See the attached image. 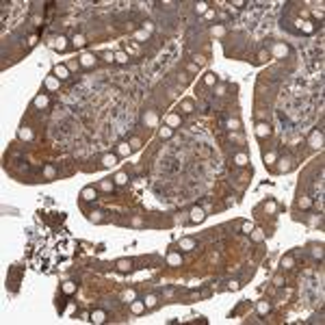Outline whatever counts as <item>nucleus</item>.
<instances>
[{
	"label": "nucleus",
	"instance_id": "nucleus-18",
	"mask_svg": "<svg viewBox=\"0 0 325 325\" xmlns=\"http://www.w3.org/2000/svg\"><path fill=\"white\" fill-rule=\"evenodd\" d=\"M132 310H134V312H141V310H143V304H134Z\"/></svg>",
	"mask_w": 325,
	"mask_h": 325
},
{
	"label": "nucleus",
	"instance_id": "nucleus-4",
	"mask_svg": "<svg viewBox=\"0 0 325 325\" xmlns=\"http://www.w3.org/2000/svg\"><path fill=\"white\" fill-rule=\"evenodd\" d=\"M130 267H132V262H130V260H119L117 262V269L119 271H128Z\"/></svg>",
	"mask_w": 325,
	"mask_h": 325
},
{
	"label": "nucleus",
	"instance_id": "nucleus-21",
	"mask_svg": "<svg viewBox=\"0 0 325 325\" xmlns=\"http://www.w3.org/2000/svg\"><path fill=\"white\" fill-rule=\"evenodd\" d=\"M119 152L126 154V152H128V145H126V143H122V145H119Z\"/></svg>",
	"mask_w": 325,
	"mask_h": 325
},
{
	"label": "nucleus",
	"instance_id": "nucleus-11",
	"mask_svg": "<svg viewBox=\"0 0 325 325\" xmlns=\"http://www.w3.org/2000/svg\"><path fill=\"white\" fill-rule=\"evenodd\" d=\"M104 165H106V167L115 165V156H104Z\"/></svg>",
	"mask_w": 325,
	"mask_h": 325
},
{
	"label": "nucleus",
	"instance_id": "nucleus-19",
	"mask_svg": "<svg viewBox=\"0 0 325 325\" xmlns=\"http://www.w3.org/2000/svg\"><path fill=\"white\" fill-rule=\"evenodd\" d=\"M212 83H215V76L208 74V76H206V85H212Z\"/></svg>",
	"mask_w": 325,
	"mask_h": 325
},
{
	"label": "nucleus",
	"instance_id": "nucleus-22",
	"mask_svg": "<svg viewBox=\"0 0 325 325\" xmlns=\"http://www.w3.org/2000/svg\"><path fill=\"white\" fill-rule=\"evenodd\" d=\"M243 232H247V234L251 232V226H249V223H245V226H243Z\"/></svg>",
	"mask_w": 325,
	"mask_h": 325
},
{
	"label": "nucleus",
	"instance_id": "nucleus-14",
	"mask_svg": "<svg viewBox=\"0 0 325 325\" xmlns=\"http://www.w3.org/2000/svg\"><path fill=\"white\" fill-rule=\"evenodd\" d=\"M258 310H260V314H265V312H269V304H260V306H258Z\"/></svg>",
	"mask_w": 325,
	"mask_h": 325
},
{
	"label": "nucleus",
	"instance_id": "nucleus-17",
	"mask_svg": "<svg viewBox=\"0 0 325 325\" xmlns=\"http://www.w3.org/2000/svg\"><path fill=\"white\" fill-rule=\"evenodd\" d=\"M148 306H156V297H154V295L148 297Z\"/></svg>",
	"mask_w": 325,
	"mask_h": 325
},
{
	"label": "nucleus",
	"instance_id": "nucleus-6",
	"mask_svg": "<svg viewBox=\"0 0 325 325\" xmlns=\"http://www.w3.org/2000/svg\"><path fill=\"white\" fill-rule=\"evenodd\" d=\"M83 197L91 202V199H95V191H93V189H85V191H83Z\"/></svg>",
	"mask_w": 325,
	"mask_h": 325
},
{
	"label": "nucleus",
	"instance_id": "nucleus-12",
	"mask_svg": "<svg viewBox=\"0 0 325 325\" xmlns=\"http://www.w3.org/2000/svg\"><path fill=\"white\" fill-rule=\"evenodd\" d=\"M74 44L76 46H85V37H83V35H76V37H74Z\"/></svg>",
	"mask_w": 325,
	"mask_h": 325
},
{
	"label": "nucleus",
	"instance_id": "nucleus-20",
	"mask_svg": "<svg viewBox=\"0 0 325 325\" xmlns=\"http://www.w3.org/2000/svg\"><path fill=\"white\" fill-rule=\"evenodd\" d=\"M182 247H184V249H191L193 243H191V241H182Z\"/></svg>",
	"mask_w": 325,
	"mask_h": 325
},
{
	"label": "nucleus",
	"instance_id": "nucleus-2",
	"mask_svg": "<svg viewBox=\"0 0 325 325\" xmlns=\"http://www.w3.org/2000/svg\"><path fill=\"white\" fill-rule=\"evenodd\" d=\"M204 219V212L199 210V208H193L191 210V221H202Z\"/></svg>",
	"mask_w": 325,
	"mask_h": 325
},
{
	"label": "nucleus",
	"instance_id": "nucleus-16",
	"mask_svg": "<svg viewBox=\"0 0 325 325\" xmlns=\"http://www.w3.org/2000/svg\"><path fill=\"white\" fill-rule=\"evenodd\" d=\"M169 262H171V265H178V262H180V256H176V254L169 256Z\"/></svg>",
	"mask_w": 325,
	"mask_h": 325
},
{
	"label": "nucleus",
	"instance_id": "nucleus-8",
	"mask_svg": "<svg viewBox=\"0 0 325 325\" xmlns=\"http://www.w3.org/2000/svg\"><path fill=\"white\" fill-rule=\"evenodd\" d=\"M115 182H117V184H126V182H128L126 173H117V176H115Z\"/></svg>",
	"mask_w": 325,
	"mask_h": 325
},
{
	"label": "nucleus",
	"instance_id": "nucleus-13",
	"mask_svg": "<svg viewBox=\"0 0 325 325\" xmlns=\"http://www.w3.org/2000/svg\"><path fill=\"white\" fill-rule=\"evenodd\" d=\"M83 63L85 65H91V63H93V56H91V54H85V56H83Z\"/></svg>",
	"mask_w": 325,
	"mask_h": 325
},
{
	"label": "nucleus",
	"instance_id": "nucleus-5",
	"mask_svg": "<svg viewBox=\"0 0 325 325\" xmlns=\"http://www.w3.org/2000/svg\"><path fill=\"white\" fill-rule=\"evenodd\" d=\"M91 321H93V323H104V312H102V310L93 312V316H91Z\"/></svg>",
	"mask_w": 325,
	"mask_h": 325
},
{
	"label": "nucleus",
	"instance_id": "nucleus-9",
	"mask_svg": "<svg viewBox=\"0 0 325 325\" xmlns=\"http://www.w3.org/2000/svg\"><path fill=\"white\" fill-rule=\"evenodd\" d=\"M56 76H59V78H67V69H65L63 65H61V67H56Z\"/></svg>",
	"mask_w": 325,
	"mask_h": 325
},
{
	"label": "nucleus",
	"instance_id": "nucleus-1",
	"mask_svg": "<svg viewBox=\"0 0 325 325\" xmlns=\"http://www.w3.org/2000/svg\"><path fill=\"white\" fill-rule=\"evenodd\" d=\"M69 254H72V245L69 243H61V238L56 236V234H48V236L44 238V243H37V247H35V267L37 269H44V271H50L56 262L61 260V258H67Z\"/></svg>",
	"mask_w": 325,
	"mask_h": 325
},
{
	"label": "nucleus",
	"instance_id": "nucleus-7",
	"mask_svg": "<svg viewBox=\"0 0 325 325\" xmlns=\"http://www.w3.org/2000/svg\"><path fill=\"white\" fill-rule=\"evenodd\" d=\"M256 132H258V137H265V134H269V126H267V124H260Z\"/></svg>",
	"mask_w": 325,
	"mask_h": 325
},
{
	"label": "nucleus",
	"instance_id": "nucleus-15",
	"mask_svg": "<svg viewBox=\"0 0 325 325\" xmlns=\"http://www.w3.org/2000/svg\"><path fill=\"white\" fill-rule=\"evenodd\" d=\"M160 137H171V128H162L160 130Z\"/></svg>",
	"mask_w": 325,
	"mask_h": 325
},
{
	"label": "nucleus",
	"instance_id": "nucleus-10",
	"mask_svg": "<svg viewBox=\"0 0 325 325\" xmlns=\"http://www.w3.org/2000/svg\"><path fill=\"white\" fill-rule=\"evenodd\" d=\"M35 104H37V106H46V104H48V98H46V95H39V98L35 100Z\"/></svg>",
	"mask_w": 325,
	"mask_h": 325
},
{
	"label": "nucleus",
	"instance_id": "nucleus-3",
	"mask_svg": "<svg viewBox=\"0 0 325 325\" xmlns=\"http://www.w3.org/2000/svg\"><path fill=\"white\" fill-rule=\"evenodd\" d=\"M74 291H76V284H74V282H65V286H63V293H65V295H72Z\"/></svg>",
	"mask_w": 325,
	"mask_h": 325
}]
</instances>
